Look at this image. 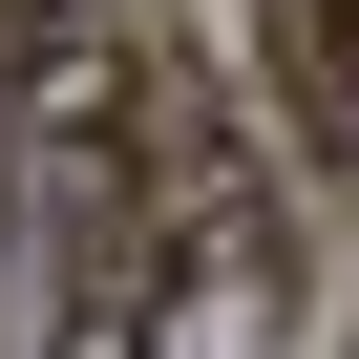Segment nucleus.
<instances>
[{
	"mask_svg": "<svg viewBox=\"0 0 359 359\" xmlns=\"http://www.w3.org/2000/svg\"><path fill=\"white\" fill-rule=\"evenodd\" d=\"M0 169H22V127H0Z\"/></svg>",
	"mask_w": 359,
	"mask_h": 359,
	"instance_id": "nucleus-2",
	"label": "nucleus"
},
{
	"mask_svg": "<svg viewBox=\"0 0 359 359\" xmlns=\"http://www.w3.org/2000/svg\"><path fill=\"white\" fill-rule=\"evenodd\" d=\"M275 127L317 191H359V0H275Z\"/></svg>",
	"mask_w": 359,
	"mask_h": 359,
	"instance_id": "nucleus-1",
	"label": "nucleus"
}]
</instances>
